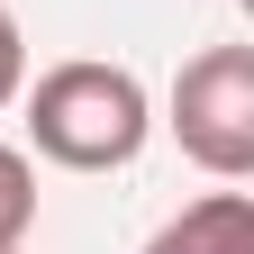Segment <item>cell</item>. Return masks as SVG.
<instances>
[{
	"mask_svg": "<svg viewBox=\"0 0 254 254\" xmlns=\"http://www.w3.org/2000/svg\"><path fill=\"white\" fill-rule=\"evenodd\" d=\"M27 136H37L46 164L64 173H118L136 164L145 136H154V109H145V82L127 64H55V73L27 91Z\"/></svg>",
	"mask_w": 254,
	"mask_h": 254,
	"instance_id": "1",
	"label": "cell"
},
{
	"mask_svg": "<svg viewBox=\"0 0 254 254\" xmlns=\"http://www.w3.org/2000/svg\"><path fill=\"white\" fill-rule=\"evenodd\" d=\"M173 136L200 173L245 182L254 173V46H209L173 82Z\"/></svg>",
	"mask_w": 254,
	"mask_h": 254,
	"instance_id": "2",
	"label": "cell"
},
{
	"mask_svg": "<svg viewBox=\"0 0 254 254\" xmlns=\"http://www.w3.org/2000/svg\"><path fill=\"white\" fill-rule=\"evenodd\" d=\"M145 254H254V200L245 190H209L182 218H164Z\"/></svg>",
	"mask_w": 254,
	"mask_h": 254,
	"instance_id": "3",
	"label": "cell"
},
{
	"mask_svg": "<svg viewBox=\"0 0 254 254\" xmlns=\"http://www.w3.org/2000/svg\"><path fill=\"white\" fill-rule=\"evenodd\" d=\"M27 218H37V173H27L18 145H0V254H18Z\"/></svg>",
	"mask_w": 254,
	"mask_h": 254,
	"instance_id": "4",
	"label": "cell"
},
{
	"mask_svg": "<svg viewBox=\"0 0 254 254\" xmlns=\"http://www.w3.org/2000/svg\"><path fill=\"white\" fill-rule=\"evenodd\" d=\"M18 82H27V46H18V18L0 9V100H18Z\"/></svg>",
	"mask_w": 254,
	"mask_h": 254,
	"instance_id": "5",
	"label": "cell"
}]
</instances>
